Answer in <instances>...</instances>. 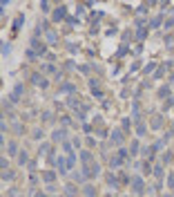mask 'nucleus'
<instances>
[{
	"instance_id": "obj_2",
	"label": "nucleus",
	"mask_w": 174,
	"mask_h": 197,
	"mask_svg": "<svg viewBox=\"0 0 174 197\" xmlns=\"http://www.w3.org/2000/svg\"><path fill=\"white\" fill-rule=\"evenodd\" d=\"M132 188L136 191V193H141V191H143V179H141V177H136V179L132 182Z\"/></svg>"
},
{
	"instance_id": "obj_10",
	"label": "nucleus",
	"mask_w": 174,
	"mask_h": 197,
	"mask_svg": "<svg viewBox=\"0 0 174 197\" xmlns=\"http://www.w3.org/2000/svg\"><path fill=\"white\" fill-rule=\"evenodd\" d=\"M9 49H11V45H9V43H2V56H9Z\"/></svg>"
},
{
	"instance_id": "obj_5",
	"label": "nucleus",
	"mask_w": 174,
	"mask_h": 197,
	"mask_svg": "<svg viewBox=\"0 0 174 197\" xmlns=\"http://www.w3.org/2000/svg\"><path fill=\"white\" fill-rule=\"evenodd\" d=\"M112 139H114V143H121L123 132H121V130H114V132H112Z\"/></svg>"
},
{
	"instance_id": "obj_13",
	"label": "nucleus",
	"mask_w": 174,
	"mask_h": 197,
	"mask_svg": "<svg viewBox=\"0 0 174 197\" xmlns=\"http://www.w3.org/2000/svg\"><path fill=\"white\" fill-rule=\"evenodd\" d=\"M16 150H18V146H16V143H9V155H14Z\"/></svg>"
},
{
	"instance_id": "obj_4",
	"label": "nucleus",
	"mask_w": 174,
	"mask_h": 197,
	"mask_svg": "<svg viewBox=\"0 0 174 197\" xmlns=\"http://www.w3.org/2000/svg\"><path fill=\"white\" fill-rule=\"evenodd\" d=\"M65 193H67V197H76V193H78V191H76V186L67 184V186H65Z\"/></svg>"
},
{
	"instance_id": "obj_11",
	"label": "nucleus",
	"mask_w": 174,
	"mask_h": 197,
	"mask_svg": "<svg viewBox=\"0 0 174 197\" xmlns=\"http://www.w3.org/2000/svg\"><path fill=\"white\" fill-rule=\"evenodd\" d=\"M2 179H7V182H9V179H14V173H11V170H7V173L2 170Z\"/></svg>"
},
{
	"instance_id": "obj_12",
	"label": "nucleus",
	"mask_w": 174,
	"mask_h": 197,
	"mask_svg": "<svg viewBox=\"0 0 174 197\" xmlns=\"http://www.w3.org/2000/svg\"><path fill=\"white\" fill-rule=\"evenodd\" d=\"M54 177H56L54 173H45V175H43V179H45V182H54Z\"/></svg>"
},
{
	"instance_id": "obj_9",
	"label": "nucleus",
	"mask_w": 174,
	"mask_h": 197,
	"mask_svg": "<svg viewBox=\"0 0 174 197\" xmlns=\"http://www.w3.org/2000/svg\"><path fill=\"white\" fill-rule=\"evenodd\" d=\"M18 164H27V152H25V150L18 155Z\"/></svg>"
},
{
	"instance_id": "obj_8",
	"label": "nucleus",
	"mask_w": 174,
	"mask_h": 197,
	"mask_svg": "<svg viewBox=\"0 0 174 197\" xmlns=\"http://www.w3.org/2000/svg\"><path fill=\"white\" fill-rule=\"evenodd\" d=\"M121 161H123V159H116V157H112V159H110V166H112V168H118V166H121Z\"/></svg>"
},
{
	"instance_id": "obj_7",
	"label": "nucleus",
	"mask_w": 174,
	"mask_h": 197,
	"mask_svg": "<svg viewBox=\"0 0 174 197\" xmlns=\"http://www.w3.org/2000/svg\"><path fill=\"white\" fill-rule=\"evenodd\" d=\"M65 137H67L65 130H56V132H54V139H56V141H58V139H65Z\"/></svg>"
},
{
	"instance_id": "obj_14",
	"label": "nucleus",
	"mask_w": 174,
	"mask_h": 197,
	"mask_svg": "<svg viewBox=\"0 0 174 197\" xmlns=\"http://www.w3.org/2000/svg\"><path fill=\"white\" fill-rule=\"evenodd\" d=\"M154 175L161 177V175H163V168H161V166H156V168H154Z\"/></svg>"
},
{
	"instance_id": "obj_3",
	"label": "nucleus",
	"mask_w": 174,
	"mask_h": 197,
	"mask_svg": "<svg viewBox=\"0 0 174 197\" xmlns=\"http://www.w3.org/2000/svg\"><path fill=\"white\" fill-rule=\"evenodd\" d=\"M83 193H85L87 197H96V188H94V186H92V184H87V186H85V188H83Z\"/></svg>"
},
{
	"instance_id": "obj_6",
	"label": "nucleus",
	"mask_w": 174,
	"mask_h": 197,
	"mask_svg": "<svg viewBox=\"0 0 174 197\" xmlns=\"http://www.w3.org/2000/svg\"><path fill=\"white\" fill-rule=\"evenodd\" d=\"M107 184H110V186H114V188H118V179H116L114 175H110V177H107Z\"/></svg>"
},
{
	"instance_id": "obj_1",
	"label": "nucleus",
	"mask_w": 174,
	"mask_h": 197,
	"mask_svg": "<svg viewBox=\"0 0 174 197\" xmlns=\"http://www.w3.org/2000/svg\"><path fill=\"white\" fill-rule=\"evenodd\" d=\"M52 18H54V20H63V18H65V7H56Z\"/></svg>"
},
{
	"instance_id": "obj_15",
	"label": "nucleus",
	"mask_w": 174,
	"mask_h": 197,
	"mask_svg": "<svg viewBox=\"0 0 174 197\" xmlns=\"http://www.w3.org/2000/svg\"><path fill=\"white\" fill-rule=\"evenodd\" d=\"M36 197H45V195H43V193H36Z\"/></svg>"
}]
</instances>
